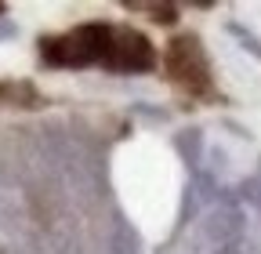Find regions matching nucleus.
<instances>
[{"mask_svg": "<svg viewBox=\"0 0 261 254\" xmlns=\"http://www.w3.org/2000/svg\"><path fill=\"white\" fill-rule=\"evenodd\" d=\"M109 40H113V22L94 18L65 29V33L40 37L37 51H40V62L51 69H87V66H102Z\"/></svg>", "mask_w": 261, "mask_h": 254, "instance_id": "obj_1", "label": "nucleus"}, {"mask_svg": "<svg viewBox=\"0 0 261 254\" xmlns=\"http://www.w3.org/2000/svg\"><path fill=\"white\" fill-rule=\"evenodd\" d=\"M163 73H167V80L185 91L189 98H218L221 94L214 91V69H211V55L203 47V40L196 33H178L167 40V47H163Z\"/></svg>", "mask_w": 261, "mask_h": 254, "instance_id": "obj_2", "label": "nucleus"}, {"mask_svg": "<svg viewBox=\"0 0 261 254\" xmlns=\"http://www.w3.org/2000/svg\"><path fill=\"white\" fill-rule=\"evenodd\" d=\"M156 44L149 40V33L135 26H113V40H109V51L102 58V69L109 73H123V77H142V73H152L156 69Z\"/></svg>", "mask_w": 261, "mask_h": 254, "instance_id": "obj_3", "label": "nucleus"}, {"mask_svg": "<svg viewBox=\"0 0 261 254\" xmlns=\"http://www.w3.org/2000/svg\"><path fill=\"white\" fill-rule=\"evenodd\" d=\"M200 236L211 243V250H214V247H225V243L247 240V214H243V204L236 200V193H232L228 185H225L221 204L211 207V211H203V218H200Z\"/></svg>", "mask_w": 261, "mask_h": 254, "instance_id": "obj_4", "label": "nucleus"}, {"mask_svg": "<svg viewBox=\"0 0 261 254\" xmlns=\"http://www.w3.org/2000/svg\"><path fill=\"white\" fill-rule=\"evenodd\" d=\"M106 247H109V254H145L142 233L130 225V218H127L123 211H116V214H113V221H109Z\"/></svg>", "mask_w": 261, "mask_h": 254, "instance_id": "obj_5", "label": "nucleus"}, {"mask_svg": "<svg viewBox=\"0 0 261 254\" xmlns=\"http://www.w3.org/2000/svg\"><path fill=\"white\" fill-rule=\"evenodd\" d=\"M171 145H174L178 160L185 164V171H189V174H196V171H200V164H203V153H207L203 127H181V131H174V135H171Z\"/></svg>", "mask_w": 261, "mask_h": 254, "instance_id": "obj_6", "label": "nucleus"}, {"mask_svg": "<svg viewBox=\"0 0 261 254\" xmlns=\"http://www.w3.org/2000/svg\"><path fill=\"white\" fill-rule=\"evenodd\" d=\"M127 11H145L156 26H178L181 18V4H171V0H145V4H138V0H123Z\"/></svg>", "mask_w": 261, "mask_h": 254, "instance_id": "obj_7", "label": "nucleus"}, {"mask_svg": "<svg viewBox=\"0 0 261 254\" xmlns=\"http://www.w3.org/2000/svg\"><path fill=\"white\" fill-rule=\"evenodd\" d=\"M0 102L18 106V109H37L40 106V91L33 80H11V84H0Z\"/></svg>", "mask_w": 261, "mask_h": 254, "instance_id": "obj_8", "label": "nucleus"}, {"mask_svg": "<svg viewBox=\"0 0 261 254\" xmlns=\"http://www.w3.org/2000/svg\"><path fill=\"white\" fill-rule=\"evenodd\" d=\"M225 33L232 37V40H236V44H240V47H243L250 58H257V62H261V37L254 33V29H250L247 22H240V18H228V22H225Z\"/></svg>", "mask_w": 261, "mask_h": 254, "instance_id": "obj_9", "label": "nucleus"}, {"mask_svg": "<svg viewBox=\"0 0 261 254\" xmlns=\"http://www.w3.org/2000/svg\"><path fill=\"white\" fill-rule=\"evenodd\" d=\"M196 214H200V204H196V193H192V182H189V185L181 189V207H178V225H174V229L181 233V229L189 225V221H192Z\"/></svg>", "mask_w": 261, "mask_h": 254, "instance_id": "obj_10", "label": "nucleus"}, {"mask_svg": "<svg viewBox=\"0 0 261 254\" xmlns=\"http://www.w3.org/2000/svg\"><path fill=\"white\" fill-rule=\"evenodd\" d=\"M130 113L149 120V123H171V109H163V106H152V102H135L130 106Z\"/></svg>", "mask_w": 261, "mask_h": 254, "instance_id": "obj_11", "label": "nucleus"}, {"mask_svg": "<svg viewBox=\"0 0 261 254\" xmlns=\"http://www.w3.org/2000/svg\"><path fill=\"white\" fill-rule=\"evenodd\" d=\"M11 37H18V26L4 18V22H0V40H11Z\"/></svg>", "mask_w": 261, "mask_h": 254, "instance_id": "obj_12", "label": "nucleus"}, {"mask_svg": "<svg viewBox=\"0 0 261 254\" xmlns=\"http://www.w3.org/2000/svg\"><path fill=\"white\" fill-rule=\"evenodd\" d=\"M225 127H228V131H232V135H240V138H250V131H247L243 123H236V120H225Z\"/></svg>", "mask_w": 261, "mask_h": 254, "instance_id": "obj_13", "label": "nucleus"}, {"mask_svg": "<svg viewBox=\"0 0 261 254\" xmlns=\"http://www.w3.org/2000/svg\"><path fill=\"white\" fill-rule=\"evenodd\" d=\"M192 8H196V11H211L214 0H192Z\"/></svg>", "mask_w": 261, "mask_h": 254, "instance_id": "obj_14", "label": "nucleus"}, {"mask_svg": "<svg viewBox=\"0 0 261 254\" xmlns=\"http://www.w3.org/2000/svg\"><path fill=\"white\" fill-rule=\"evenodd\" d=\"M4 15H8V4H0V22H4Z\"/></svg>", "mask_w": 261, "mask_h": 254, "instance_id": "obj_15", "label": "nucleus"}]
</instances>
